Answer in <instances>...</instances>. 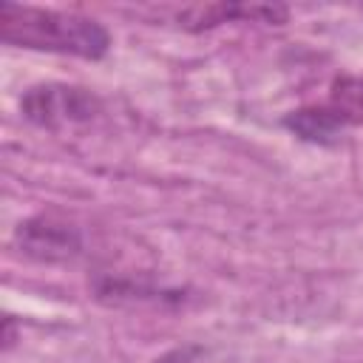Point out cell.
<instances>
[{"label":"cell","instance_id":"obj_1","mask_svg":"<svg viewBox=\"0 0 363 363\" xmlns=\"http://www.w3.org/2000/svg\"><path fill=\"white\" fill-rule=\"evenodd\" d=\"M0 40L31 51L71 54L82 60H99L111 48V34L102 23L74 11L20 3H0Z\"/></svg>","mask_w":363,"mask_h":363},{"label":"cell","instance_id":"obj_2","mask_svg":"<svg viewBox=\"0 0 363 363\" xmlns=\"http://www.w3.org/2000/svg\"><path fill=\"white\" fill-rule=\"evenodd\" d=\"M20 111L34 125L60 128V125L88 122L96 113V99L85 88L65 85V82H45L23 94Z\"/></svg>","mask_w":363,"mask_h":363},{"label":"cell","instance_id":"obj_3","mask_svg":"<svg viewBox=\"0 0 363 363\" xmlns=\"http://www.w3.org/2000/svg\"><path fill=\"white\" fill-rule=\"evenodd\" d=\"M20 250L37 261H62L79 250V233L74 224L57 216H34L14 233Z\"/></svg>","mask_w":363,"mask_h":363},{"label":"cell","instance_id":"obj_4","mask_svg":"<svg viewBox=\"0 0 363 363\" xmlns=\"http://www.w3.org/2000/svg\"><path fill=\"white\" fill-rule=\"evenodd\" d=\"M179 20H184L187 28L201 31V28H213L218 23L227 20H261V23H281L286 20V9L284 6H238V3H216V6H193L184 9L179 14Z\"/></svg>","mask_w":363,"mask_h":363},{"label":"cell","instance_id":"obj_5","mask_svg":"<svg viewBox=\"0 0 363 363\" xmlns=\"http://www.w3.org/2000/svg\"><path fill=\"white\" fill-rule=\"evenodd\" d=\"M286 128H292L298 136H303L309 142H332V139H337L346 130L343 122L335 116V111L326 102L315 105V108L292 111L286 116Z\"/></svg>","mask_w":363,"mask_h":363},{"label":"cell","instance_id":"obj_6","mask_svg":"<svg viewBox=\"0 0 363 363\" xmlns=\"http://www.w3.org/2000/svg\"><path fill=\"white\" fill-rule=\"evenodd\" d=\"M326 105L335 111V116L343 122V128L363 125V77H343V79H337Z\"/></svg>","mask_w":363,"mask_h":363}]
</instances>
